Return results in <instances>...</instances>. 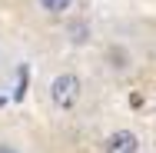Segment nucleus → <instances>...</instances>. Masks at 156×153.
Masks as SVG:
<instances>
[{"label": "nucleus", "instance_id": "f257e3e1", "mask_svg": "<svg viewBox=\"0 0 156 153\" xmlns=\"http://www.w3.org/2000/svg\"><path fill=\"white\" fill-rule=\"evenodd\" d=\"M80 100H83V80H80V73L63 70V73H57L50 80V103L60 113H73L80 107Z\"/></svg>", "mask_w": 156, "mask_h": 153}, {"label": "nucleus", "instance_id": "f03ea898", "mask_svg": "<svg viewBox=\"0 0 156 153\" xmlns=\"http://www.w3.org/2000/svg\"><path fill=\"white\" fill-rule=\"evenodd\" d=\"M103 153H140V137L133 130H113L103 140Z\"/></svg>", "mask_w": 156, "mask_h": 153}, {"label": "nucleus", "instance_id": "7ed1b4c3", "mask_svg": "<svg viewBox=\"0 0 156 153\" xmlns=\"http://www.w3.org/2000/svg\"><path fill=\"white\" fill-rule=\"evenodd\" d=\"M73 3L76 0H37V10L47 13V17H63V13L73 10Z\"/></svg>", "mask_w": 156, "mask_h": 153}, {"label": "nucleus", "instance_id": "20e7f679", "mask_svg": "<svg viewBox=\"0 0 156 153\" xmlns=\"http://www.w3.org/2000/svg\"><path fill=\"white\" fill-rule=\"evenodd\" d=\"M70 33H73V37H70L73 43H87V40H90V37H87V33H90V27H87V24H76Z\"/></svg>", "mask_w": 156, "mask_h": 153}, {"label": "nucleus", "instance_id": "39448f33", "mask_svg": "<svg viewBox=\"0 0 156 153\" xmlns=\"http://www.w3.org/2000/svg\"><path fill=\"white\" fill-rule=\"evenodd\" d=\"M0 153H20V150H17L13 143H0Z\"/></svg>", "mask_w": 156, "mask_h": 153}]
</instances>
